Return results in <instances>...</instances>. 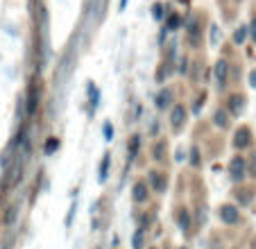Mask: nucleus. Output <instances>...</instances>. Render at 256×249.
<instances>
[{
    "mask_svg": "<svg viewBox=\"0 0 256 249\" xmlns=\"http://www.w3.org/2000/svg\"><path fill=\"white\" fill-rule=\"evenodd\" d=\"M220 218H222V222H227V224H234V222H238V211L234 206H222V208H220Z\"/></svg>",
    "mask_w": 256,
    "mask_h": 249,
    "instance_id": "f257e3e1",
    "label": "nucleus"
},
{
    "mask_svg": "<svg viewBox=\"0 0 256 249\" xmlns=\"http://www.w3.org/2000/svg\"><path fill=\"white\" fill-rule=\"evenodd\" d=\"M229 172H232L234 179H240L242 177V172H245V163H242L240 156H236L232 161V166H229Z\"/></svg>",
    "mask_w": 256,
    "mask_h": 249,
    "instance_id": "f03ea898",
    "label": "nucleus"
},
{
    "mask_svg": "<svg viewBox=\"0 0 256 249\" xmlns=\"http://www.w3.org/2000/svg\"><path fill=\"white\" fill-rule=\"evenodd\" d=\"M216 80H218V86H224V82H227V64L224 62L216 64Z\"/></svg>",
    "mask_w": 256,
    "mask_h": 249,
    "instance_id": "7ed1b4c3",
    "label": "nucleus"
},
{
    "mask_svg": "<svg viewBox=\"0 0 256 249\" xmlns=\"http://www.w3.org/2000/svg\"><path fill=\"white\" fill-rule=\"evenodd\" d=\"M184 106H174V111H172V127L174 130H179L182 127V122H184Z\"/></svg>",
    "mask_w": 256,
    "mask_h": 249,
    "instance_id": "20e7f679",
    "label": "nucleus"
},
{
    "mask_svg": "<svg viewBox=\"0 0 256 249\" xmlns=\"http://www.w3.org/2000/svg\"><path fill=\"white\" fill-rule=\"evenodd\" d=\"M250 143V132L247 130H240L236 134V148H245V145Z\"/></svg>",
    "mask_w": 256,
    "mask_h": 249,
    "instance_id": "39448f33",
    "label": "nucleus"
},
{
    "mask_svg": "<svg viewBox=\"0 0 256 249\" xmlns=\"http://www.w3.org/2000/svg\"><path fill=\"white\" fill-rule=\"evenodd\" d=\"M145 197H148V188H145V184H136V186H134V200L136 202H143Z\"/></svg>",
    "mask_w": 256,
    "mask_h": 249,
    "instance_id": "423d86ee",
    "label": "nucleus"
},
{
    "mask_svg": "<svg viewBox=\"0 0 256 249\" xmlns=\"http://www.w3.org/2000/svg\"><path fill=\"white\" fill-rule=\"evenodd\" d=\"M168 104H170V93L168 91L159 93V102H156V106H159V109H166Z\"/></svg>",
    "mask_w": 256,
    "mask_h": 249,
    "instance_id": "0eeeda50",
    "label": "nucleus"
},
{
    "mask_svg": "<svg viewBox=\"0 0 256 249\" xmlns=\"http://www.w3.org/2000/svg\"><path fill=\"white\" fill-rule=\"evenodd\" d=\"M150 182H152V186H154L156 190H164V182H161L159 172H152V174H150Z\"/></svg>",
    "mask_w": 256,
    "mask_h": 249,
    "instance_id": "6e6552de",
    "label": "nucleus"
},
{
    "mask_svg": "<svg viewBox=\"0 0 256 249\" xmlns=\"http://www.w3.org/2000/svg\"><path fill=\"white\" fill-rule=\"evenodd\" d=\"M232 109H234V114H238V111L242 109V100H240V98H232Z\"/></svg>",
    "mask_w": 256,
    "mask_h": 249,
    "instance_id": "1a4fd4ad",
    "label": "nucleus"
},
{
    "mask_svg": "<svg viewBox=\"0 0 256 249\" xmlns=\"http://www.w3.org/2000/svg\"><path fill=\"white\" fill-rule=\"evenodd\" d=\"M57 145H59V143H57V138H50V140H48V145H46V152H48V154H50V152H54V148H57Z\"/></svg>",
    "mask_w": 256,
    "mask_h": 249,
    "instance_id": "9d476101",
    "label": "nucleus"
},
{
    "mask_svg": "<svg viewBox=\"0 0 256 249\" xmlns=\"http://www.w3.org/2000/svg\"><path fill=\"white\" fill-rule=\"evenodd\" d=\"M106 166H109V158H104V161H102V166H100V179L106 177Z\"/></svg>",
    "mask_w": 256,
    "mask_h": 249,
    "instance_id": "9b49d317",
    "label": "nucleus"
},
{
    "mask_svg": "<svg viewBox=\"0 0 256 249\" xmlns=\"http://www.w3.org/2000/svg\"><path fill=\"white\" fill-rule=\"evenodd\" d=\"M179 224H182V229H186V226H188V216H186V213H182V216H179Z\"/></svg>",
    "mask_w": 256,
    "mask_h": 249,
    "instance_id": "f8f14e48",
    "label": "nucleus"
},
{
    "mask_svg": "<svg viewBox=\"0 0 256 249\" xmlns=\"http://www.w3.org/2000/svg\"><path fill=\"white\" fill-rule=\"evenodd\" d=\"M104 136H106V140H112V136H114L112 124H104Z\"/></svg>",
    "mask_w": 256,
    "mask_h": 249,
    "instance_id": "ddd939ff",
    "label": "nucleus"
},
{
    "mask_svg": "<svg viewBox=\"0 0 256 249\" xmlns=\"http://www.w3.org/2000/svg\"><path fill=\"white\" fill-rule=\"evenodd\" d=\"M216 122L218 124H227V120H224V114H220V111H218V114H216Z\"/></svg>",
    "mask_w": 256,
    "mask_h": 249,
    "instance_id": "4468645a",
    "label": "nucleus"
},
{
    "mask_svg": "<svg viewBox=\"0 0 256 249\" xmlns=\"http://www.w3.org/2000/svg\"><path fill=\"white\" fill-rule=\"evenodd\" d=\"M245 38V28H240V32H236V41H242Z\"/></svg>",
    "mask_w": 256,
    "mask_h": 249,
    "instance_id": "2eb2a0df",
    "label": "nucleus"
},
{
    "mask_svg": "<svg viewBox=\"0 0 256 249\" xmlns=\"http://www.w3.org/2000/svg\"><path fill=\"white\" fill-rule=\"evenodd\" d=\"M252 36H254V38H256V18H254V20H252Z\"/></svg>",
    "mask_w": 256,
    "mask_h": 249,
    "instance_id": "dca6fc26",
    "label": "nucleus"
},
{
    "mask_svg": "<svg viewBox=\"0 0 256 249\" xmlns=\"http://www.w3.org/2000/svg\"><path fill=\"white\" fill-rule=\"evenodd\" d=\"M252 86H256V72H252Z\"/></svg>",
    "mask_w": 256,
    "mask_h": 249,
    "instance_id": "f3484780",
    "label": "nucleus"
}]
</instances>
